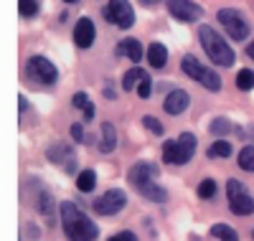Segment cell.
<instances>
[{"label": "cell", "mask_w": 254, "mask_h": 241, "mask_svg": "<svg viewBox=\"0 0 254 241\" xmlns=\"http://www.w3.org/2000/svg\"><path fill=\"white\" fill-rule=\"evenodd\" d=\"M59 213H61L64 234H66L69 241H97V236H99L97 224L74 201H61Z\"/></svg>", "instance_id": "1"}, {"label": "cell", "mask_w": 254, "mask_h": 241, "mask_svg": "<svg viewBox=\"0 0 254 241\" xmlns=\"http://www.w3.org/2000/svg\"><path fill=\"white\" fill-rule=\"evenodd\" d=\"M198 41H201V49L206 51V56H208L211 63H216V66H226V69L234 66L237 54H234V49L229 46V41L216 28L201 26L198 28Z\"/></svg>", "instance_id": "2"}, {"label": "cell", "mask_w": 254, "mask_h": 241, "mask_svg": "<svg viewBox=\"0 0 254 241\" xmlns=\"http://www.w3.org/2000/svg\"><path fill=\"white\" fill-rule=\"evenodd\" d=\"M196 145H198V140H196L193 132H181L176 140L163 142V160L171 163V165H186L193 158Z\"/></svg>", "instance_id": "3"}, {"label": "cell", "mask_w": 254, "mask_h": 241, "mask_svg": "<svg viewBox=\"0 0 254 241\" xmlns=\"http://www.w3.org/2000/svg\"><path fill=\"white\" fill-rule=\"evenodd\" d=\"M216 18H219V23L224 26V31L229 33V38H234V41L249 38L252 26H249V20H247V15L242 10H237V8H221L216 13Z\"/></svg>", "instance_id": "4"}, {"label": "cell", "mask_w": 254, "mask_h": 241, "mask_svg": "<svg viewBox=\"0 0 254 241\" xmlns=\"http://www.w3.org/2000/svg\"><path fill=\"white\" fill-rule=\"evenodd\" d=\"M226 198H229V208L237 216H249L254 213V198L249 195V190L242 185V181L229 178L226 181Z\"/></svg>", "instance_id": "5"}, {"label": "cell", "mask_w": 254, "mask_h": 241, "mask_svg": "<svg viewBox=\"0 0 254 241\" xmlns=\"http://www.w3.org/2000/svg\"><path fill=\"white\" fill-rule=\"evenodd\" d=\"M102 15H104L107 23H112V26H117L122 31L135 26V8L127 3V0H110L107 8L102 10Z\"/></svg>", "instance_id": "6"}, {"label": "cell", "mask_w": 254, "mask_h": 241, "mask_svg": "<svg viewBox=\"0 0 254 241\" xmlns=\"http://www.w3.org/2000/svg\"><path fill=\"white\" fill-rule=\"evenodd\" d=\"M127 206V193L122 188H110V190H104L99 198H94L92 208L97 216H115L120 213L122 208Z\"/></svg>", "instance_id": "7"}, {"label": "cell", "mask_w": 254, "mask_h": 241, "mask_svg": "<svg viewBox=\"0 0 254 241\" xmlns=\"http://www.w3.org/2000/svg\"><path fill=\"white\" fill-rule=\"evenodd\" d=\"M26 74H28L33 81L46 84V86L56 84V79H59V69L54 66L46 56H31V59L26 61Z\"/></svg>", "instance_id": "8"}, {"label": "cell", "mask_w": 254, "mask_h": 241, "mask_svg": "<svg viewBox=\"0 0 254 241\" xmlns=\"http://www.w3.org/2000/svg\"><path fill=\"white\" fill-rule=\"evenodd\" d=\"M158 175H160V168H158L155 163L140 160V163H135L130 170H127V181H130V185H135V188L140 190L142 185L158 181Z\"/></svg>", "instance_id": "9"}, {"label": "cell", "mask_w": 254, "mask_h": 241, "mask_svg": "<svg viewBox=\"0 0 254 241\" xmlns=\"http://www.w3.org/2000/svg\"><path fill=\"white\" fill-rule=\"evenodd\" d=\"M168 10L176 20L181 23H196V20L203 15V10L193 3V0H168Z\"/></svg>", "instance_id": "10"}, {"label": "cell", "mask_w": 254, "mask_h": 241, "mask_svg": "<svg viewBox=\"0 0 254 241\" xmlns=\"http://www.w3.org/2000/svg\"><path fill=\"white\" fill-rule=\"evenodd\" d=\"M46 158L51 163H64V168H66V173H76V158H74V150L66 145V142H56L46 150Z\"/></svg>", "instance_id": "11"}, {"label": "cell", "mask_w": 254, "mask_h": 241, "mask_svg": "<svg viewBox=\"0 0 254 241\" xmlns=\"http://www.w3.org/2000/svg\"><path fill=\"white\" fill-rule=\"evenodd\" d=\"M97 38V28H94V20L92 18H79V23L74 26V43L79 49H92V43Z\"/></svg>", "instance_id": "12"}, {"label": "cell", "mask_w": 254, "mask_h": 241, "mask_svg": "<svg viewBox=\"0 0 254 241\" xmlns=\"http://www.w3.org/2000/svg\"><path fill=\"white\" fill-rule=\"evenodd\" d=\"M188 104H190V94L183 92V89H173L171 94L165 97L163 109H165L168 115H183L186 109H188Z\"/></svg>", "instance_id": "13"}, {"label": "cell", "mask_w": 254, "mask_h": 241, "mask_svg": "<svg viewBox=\"0 0 254 241\" xmlns=\"http://www.w3.org/2000/svg\"><path fill=\"white\" fill-rule=\"evenodd\" d=\"M102 140H99V152L102 155H110V152H115V147H117V129H115V124L112 122H102Z\"/></svg>", "instance_id": "14"}, {"label": "cell", "mask_w": 254, "mask_h": 241, "mask_svg": "<svg viewBox=\"0 0 254 241\" xmlns=\"http://www.w3.org/2000/svg\"><path fill=\"white\" fill-rule=\"evenodd\" d=\"M117 56H127L132 63H140L142 61V43L137 38H125L117 46Z\"/></svg>", "instance_id": "15"}, {"label": "cell", "mask_w": 254, "mask_h": 241, "mask_svg": "<svg viewBox=\"0 0 254 241\" xmlns=\"http://www.w3.org/2000/svg\"><path fill=\"white\" fill-rule=\"evenodd\" d=\"M54 208H56V201L49 190H41L38 193V213L46 216V226H54L56 224V216H54Z\"/></svg>", "instance_id": "16"}, {"label": "cell", "mask_w": 254, "mask_h": 241, "mask_svg": "<svg viewBox=\"0 0 254 241\" xmlns=\"http://www.w3.org/2000/svg\"><path fill=\"white\" fill-rule=\"evenodd\" d=\"M147 63H150L153 69H163L165 63H168V49L163 46V43H150L147 46Z\"/></svg>", "instance_id": "17"}, {"label": "cell", "mask_w": 254, "mask_h": 241, "mask_svg": "<svg viewBox=\"0 0 254 241\" xmlns=\"http://www.w3.org/2000/svg\"><path fill=\"white\" fill-rule=\"evenodd\" d=\"M181 69H183V74H186L188 79L201 81V76H203V69H206V66H203V63H201L196 56H190V54H188V56H183V59H181Z\"/></svg>", "instance_id": "18"}, {"label": "cell", "mask_w": 254, "mask_h": 241, "mask_svg": "<svg viewBox=\"0 0 254 241\" xmlns=\"http://www.w3.org/2000/svg\"><path fill=\"white\" fill-rule=\"evenodd\" d=\"M140 193L145 195L147 201H153V203H165V201H168V190H165L163 185H158L155 181H153V183H147V185H142Z\"/></svg>", "instance_id": "19"}, {"label": "cell", "mask_w": 254, "mask_h": 241, "mask_svg": "<svg viewBox=\"0 0 254 241\" xmlns=\"http://www.w3.org/2000/svg\"><path fill=\"white\" fill-rule=\"evenodd\" d=\"M94 185H97V173H94L92 168L76 173V188H79L81 193H92Z\"/></svg>", "instance_id": "20"}, {"label": "cell", "mask_w": 254, "mask_h": 241, "mask_svg": "<svg viewBox=\"0 0 254 241\" xmlns=\"http://www.w3.org/2000/svg\"><path fill=\"white\" fill-rule=\"evenodd\" d=\"M147 76V71H142L140 66H135V69H130L125 76H122V89L125 92H132V89H137L140 86V81Z\"/></svg>", "instance_id": "21"}, {"label": "cell", "mask_w": 254, "mask_h": 241, "mask_svg": "<svg viewBox=\"0 0 254 241\" xmlns=\"http://www.w3.org/2000/svg\"><path fill=\"white\" fill-rule=\"evenodd\" d=\"M203 89H208V92H219L221 89V76L214 71V69H203V76H201V81H198Z\"/></svg>", "instance_id": "22"}, {"label": "cell", "mask_w": 254, "mask_h": 241, "mask_svg": "<svg viewBox=\"0 0 254 241\" xmlns=\"http://www.w3.org/2000/svg\"><path fill=\"white\" fill-rule=\"evenodd\" d=\"M237 163H239V168H242V170L254 173V145H244V147L239 150Z\"/></svg>", "instance_id": "23"}, {"label": "cell", "mask_w": 254, "mask_h": 241, "mask_svg": "<svg viewBox=\"0 0 254 241\" xmlns=\"http://www.w3.org/2000/svg\"><path fill=\"white\" fill-rule=\"evenodd\" d=\"M231 129H234V127H231V122H229L226 117H216L214 122L208 124V132L214 135V137H219V140H221V137H229Z\"/></svg>", "instance_id": "24"}, {"label": "cell", "mask_w": 254, "mask_h": 241, "mask_svg": "<svg viewBox=\"0 0 254 241\" xmlns=\"http://www.w3.org/2000/svg\"><path fill=\"white\" fill-rule=\"evenodd\" d=\"M231 142L229 140H216L214 145H211L208 150H206V155L208 158H231Z\"/></svg>", "instance_id": "25"}, {"label": "cell", "mask_w": 254, "mask_h": 241, "mask_svg": "<svg viewBox=\"0 0 254 241\" xmlns=\"http://www.w3.org/2000/svg\"><path fill=\"white\" fill-rule=\"evenodd\" d=\"M211 236L224 239V241H239V234L231 226H226V224H214V226H211Z\"/></svg>", "instance_id": "26"}, {"label": "cell", "mask_w": 254, "mask_h": 241, "mask_svg": "<svg viewBox=\"0 0 254 241\" xmlns=\"http://www.w3.org/2000/svg\"><path fill=\"white\" fill-rule=\"evenodd\" d=\"M237 89H242V92H252L254 89V71L252 69H239V74H237Z\"/></svg>", "instance_id": "27"}, {"label": "cell", "mask_w": 254, "mask_h": 241, "mask_svg": "<svg viewBox=\"0 0 254 241\" xmlns=\"http://www.w3.org/2000/svg\"><path fill=\"white\" fill-rule=\"evenodd\" d=\"M196 193H198L201 201H211V198L216 195V181H214V178H203Z\"/></svg>", "instance_id": "28"}, {"label": "cell", "mask_w": 254, "mask_h": 241, "mask_svg": "<svg viewBox=\"0 0 254 241\" xmlns=\"http://www.w3.org/2000/svg\"><path fill=\"white\" fill-rule=\"evenodd\" d=\"M142 124H145L147 129H150L153 135H158V137H160V135H165V124H163L158 117H153V115H145V117H142Z\"/></svg>", "instance_id": "29"}, {"label": "cell", "mask_w": 254, "mask_h": 241, "mask_svg": "<svg viewBox=\"0 0 254 241\" xmlns=\"http://www.w3.org/2000/svg\"><path fill=\"white\" fill-rule=\"evenodd\" d=\"M18 13L26 18H33L38 13V0H18Z\"/></svg>", "instance_id": "30"}, {"label": "cell", "mask_w": 254, "mask_h": 241, "mask_svg": "<svg viewBox=\"0 0 254 241\" xmlns=\"http://www.w3.org/2000/svg\"><path fill=\"white\" fill-rule=\"evenodd\" d=\"M150 94H153V79L145 76V79L140 81V86H137V97H140V99H147Z\"/></svg>", "instance_id": "31"}, {"label": "cell", "mask_w": 254, "mask_h": 241, "mask_svg": "<svg viewBox=\"0 0 254 241\" xmlns=\"http://www.w3.org/2000/svg\"><path fill=\"white\" fill-rule=\"evenodd\" d=\"M69 135H71V140H74V142H87V135H84V127H81V122H74V124H71Z\"/></svg>", "instance_id": "32"}, {"label": "cell", "mask_w": 254, "mask_h": 241, "mask_svg": "<svg viewBox=\"0 0 254 241\" xmlns=\"http://www.w3.org/2000/svg\"><path fill=\"white\" fill-rule=\"evenodd\" d=\"M107 241H140V239H137V234H135V231H127V229H125V231H120V234L110 236Z\"/></svg>", "instance_id": "33"}, {"label": "cell", "mask_w": 254, "mask_h": 241, "mask_svg": "<svg viewBox=\"0 0 254 241\" xmlns=\"http://www.w3.org/2000/svg\"><path fill=\"white\" fill-rule=\"evenodd\" d=\"M71 104H74L76 109H84V107L89 104V94H87V92H76V94L71 97Z\"/></svg>", "instance_id": "34"}, {"label": "cell", "mask_w": 254, "mask_h": 241, "mask_svg": "<svg viewBox=\"0 0 254 241\" xmlns=\"http://www.w3.org/2000/svg\"><path fill=\"white\" fill-rule=\"evenodd\" d=\"M81 112H84V122H92V120H94V115H97V109H94V104L89 102L87 107L81 109Z\"/></svg>", "instance_id": "35"}, {"label": "cell", "mask_w": 254, "mask_h": 241, "mask_svg": "<svg viewBox=\"0 0 254 241\" xmlns=\"http://www.w3.org/2000/svg\"><path fill=\"white\" fill-rule=\"evenodd\" d=\"M18 99H20V115H23L26 109H28V102H26V97H23V94H18Z\"/></svg>", "instance_id": "36"}, {"label": "cell", "mask_w": 254, "mask_h": 241, "mask_svg": "<svg viewBox=\"0 0 254 241\" xmlns=\"http://www.w3.org/2000/svg\"><path fill=\"white\" fill-rule=\"evenodd\" d=\"M247 56H249V59H254V41L247 46Z\"/></svg>", "instance_id": "37"}, {"label": "cell", "mask_w": 254, "mask_h": 241, "mask_svg": "<svg viewBox=\"0 0 254 241\" xmlns=\"http://www.w3.org/2000/svg\"><path fill=\"white\" fill-rule=\"evenodd\" d=\"M142 5H155V3H160V0H140Z\"/></svg>", "instance_id": "38"}, {"label": "cell", "mask_w": 254, "mask_h": 241, "mask_svg": "<svg viewBox=\"0 0 254 241\" xmlns=\"http://www.w3.org/2000/svg\"><path fill=\"white\" fill-rule=\"evenodd\" d=\"M64 3H79V0H64Z\"/></svg>", "instance_id": "39"}, {"label": "cell", "mask_w": 254, "mask_h": 241, "mask_svg": "<svg viewBox=\"0 0 254 241\" xmlns=\"http://www.w3.org/2000/svg\"><path fill=\"white\" fill-rule=\"evenodd\" d=\"M252 239H254V231H252Z\"/></svg>", "instance_id": "40"}]
</instances>
